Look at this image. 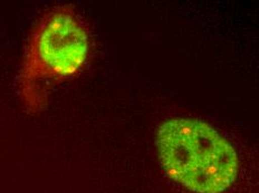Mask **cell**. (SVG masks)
Wrapping results in <instances>:
<instances>
[{"label": "cell", "instance_id": "6da1fadb", "mask_svg": "<svg viewBox=\"0 0 259 193\" xmlns=\"http://www.w3.org/2000/svg\"><path fill=\"white\" fill-rule=\"evenodd\" d=\"M92 51L91 34L72 5L54 6L32 28L18 75V93L29 113L45 109L51 90L83 71Z\"/></svg>", "mask_w": 259, "mask_h": 193}, {"label": "cell", "instance_id": "7a4b0ae2", "mask_svg": "<svg viewBox=\"0 0 259 193\" xmlns=\"http://www.w3.org/2000/svg\"><path fill=\"white\" fill-rule=\"evenodd\" d=\"M156 146L165 173L192 192L223 193L238 175L236 150L202 121L179 117L163 123Z\"/></svg>", "mask_w": 259, "mask_h": 193}]
</instances>
